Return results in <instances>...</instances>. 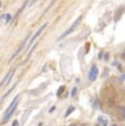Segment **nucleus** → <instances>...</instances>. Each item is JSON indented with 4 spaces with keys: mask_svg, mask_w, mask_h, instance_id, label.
I'll use <instances>...</instances> for the list:
<instances>
[{
    "mask_svg": "<svg viewBox=\"0 0 125 126\" xmlns=\"http://www.w3.org/2000/svg\"><path fill=\"white\" fill-rule=\"evenodd\" d=\"M19 100H20V95H16V98L12 100V102L10 103V105L8 106V109H7V111L4 112L3 114V118H2V123H6L7 121L9 120V118L11 117V115L14 113V111H16V106H18V103H19Z\"/></svg>",
    "mask_w": 125,
    "mask_h": 126,
    "instance_id": "nucleus-1",
    "label": "nucleus"
},
{
    "mask_svg": "<svg viewBox=\"0 0 125 126\" xmlns=\"http://www.w3.org/2000/svg\"><path fill=\"white\" fill-rule=\"evenodd\" d=\"M81 18H82V16H79V18L77 19V20L75 21V22H74L73 25H71L70 28H69L68 30L66 31V32H65V33H62V34L61 36H59V37H58V41H61V40H62V38H65V37H66V36H68L69 34H71V33H73L74 31H75V29H76L77 26L79 25V23H80V21H81Z\"/></svg>",
    "mask_w": 125,
    "mask_h": 126,
    "instance_id": "nucleus-2",
    "label": "nucleus"
},
{
    "mask_svg": "<svg viewBox=\"0 0 125 126\" xmlns=\"http://www.w3.org/2000/svg\"><path fill=\"white\" fill-rule=\"evenodd\" d=\"M98 74H99V70H98V67L97 66H92L89 71V75H88V79L90 81H94L98 77Z\"/></svg>",
    "mask_w": 125,
    "mask_h": 126,
    "instance_id": "nucleus-3",
    "label": "nucleus"
},
{
    "mask_svg": "<svg viewBox=\"0 0 125 126\" xmlns=\"http://www.w3.org/2000/svg\"><path fill=\"white\" fill-rule=\"evenodd\" d=\"M47 24H48V23H44V24H43V25L41 26V28H40V29H38V30L36 31V33H35V34L32 36V38H31V41H30V42H29V46H30V45H32V44H33V42H34V41L36 40V38L38 37V36H40L41 34H42V32L45 30V28H46V26H47Z\"/></svg>",
    "mask_w": 125,
    "mask_h": 126,
    "instance_id": "nucleus-4",
    "label": "nucleus"
},
{
    "mask_svg": "<svg viewBox=\"0 0 125 126\" xmlns=\"http://www.w3.org/2000/svg\"><path fill=\"white\" fill-rule=\"evenodd\" d=\"M12 75H13V71L11 70V71H9L8 74H7L6 76H4V78L1 80V82H0V88H2L4 83H8V82L10 81V79L12 78Z\"/></svg>",
    "mask_w": 125,
    "mask_h": 126,
    "instance_id": "nucleus-5",
    "label": "nucleus"
},
{
    "mask_svg": "<svg viewBox=\"0 0 125 126\" xmlns=\"http://www.w3.org/2000/svg\"><path fill=\"white\" fill-rule=\"evenodd\" d=\"M28 40H29V36H28V37H26V38H25V40H24V42H23V43H22V45H21V46H20V48H19V49H18V50H16V53H14V54H13V56H12V57H11V60H12V59H13V58H14V57H16V55H19V54H20V52H21V50H22V49H23V48H24V46L26 45V41H28Z\"/></svg>",
    "mask_w": 125,
    "mask_h": 126,
    "instance_id": "nucleus-6",
    "label": "nucleus"
},
{
    "mask_svg": "<svg viewBox=\"0 0 125 126\" xmlns=\"http://www.w3.org/2000/svg\"><path fill=\"white\" fill-rule=\"evenodd\" d=\"M99 122L102 124V126H107V124H108V120L104 116H99Z\"/></svg>",
    "mask_w": 125,
    "mask_h": 126,
    "instance_id": "nucleus-7",
    "label": "nucleus"
},
{
    "mask_svg": "<svg viewBox=\"0 0 125 126\" xmlns=\"http://www.w3.org/2000/svg\"><path fill=\"white\" fill-rule=\"evenodd\" d=\"M74 110H75V109H74V108H73V106H70V108H69V109H68V110H67V113H66V114H65V116H68V115H69V114H70V113H71V112H73V111H74Z\"/></svg>",
    "mask_w": 125,
    "mask_h": 126,
    "instance_id": "nucleus-8",
    "label": "nucleus"
},
{
    "mask_svg": "<svg viewBox=\"0 0 125 126\" xmlns=\"http://www.w3.org/2000/svg\"><path fill=\"white\" fill-rule=\"evenodd\" d=\"M76 91H77V89H76V88H74V89H73V91H71V95H73V96H75Z\"/></svg>",
    "mask_w": 125,
    "mask_h": 126,
    "instance_id": "nucleus-9",
    "label": "nucleus"
},
{
    "mask_svg": "<svg viewBox=\"0 0 125 126\" xmlns=\"http://www.w3.org/2000/svg\"><path fill=\"white\" fill-rule=\"evenodd\" d=\"M12 126H19V123H18V121H14V122L12 123Z\"/></svg>",
    "mask_w": 125,
    "mask_h": 126,
    "instance_id": "nucleus-10",
    "label": "nucleus"
},
{
    "mask_svg": "<svg viewBox=\"0 0 125 126\" xmlns=\"http://www.w3.org/2000/svg\"><path fill=\"white\" fill-rule=\"evenodd\" d=\"M36 1H37V0H31V2H30V6H32V4H34Z\"/></svg>",
    "mask_w": 125,
    "mask_h": 126,
    "instance_id": "nucleus-11",
    "label": "nucleus"
},
{
    "mask_svg": "<svg viewBox=\"0 0 125 126\" xmlns=\"http://www.w3.org/2000/svg\"><path fill=\"white\" fill-rule=\"evenodd\" d=\"M121 80H125V74H124V75H122V77H121Z\"/></svg>",
    "mask_w": 125,
    "mask_h": 126,
    "instance_id": "nucleus-12",
    "label": "nucleus"
},
{
    "mask_svg": "<svg viewBox=\"0 0 125 126\" xmlns=\"http://www.w3.org/2000/svg\"><path fill=\"white\" fill-rule=\"evenodd\" d=\"M123 57H125V52L123 53Z\"/></svg>",
    "mask_w": 125,
    "mask_h": 126,
    "instance_id": "nucleus-13",
    "label": "nucleus"
},
{
    "mask_svg": "<svg viewBox=\"0 0 125 126\" xmlns=\"http://www.w3.org/2000/svg\"><path fill=\"white\" fill-rule=\"evenodd\" d=\"M112 126H116V125H112Z\"/></svg>",
    "mask_w": 125,
    "mask_h": 126,
    "instance_id": "nucleus-14",
    "label": "nucleus"
},
{
    "mask_svg": "<svg viewBox=\"0 0 125 126\" xmlns=\"http://www.w3.org/2000/svg\"><path fill=\"white\" fill-rule=\"evenodd\" d=\"M71 126H75V125H71Z\"/></svg>",
    "mask_w": 125,
    "mask_h": 126,
    "instance_id": "nucleus-15",
    "label": "nucleus"
},
{
    "mask_svg": "<svg viewBox=\"0 0 125 126\" xmlns=\"http://www.w3.org/2000/svg\"><path fill=\"white\" fill-rule=\"evenodd\" d=\"M124 113H125V112H124ZM124 118H125V116H124Z\"/></svg>",
    "mask_w": 125,
    "mask_h": 126,
    "instance_id": "nucleus-16",
    "label": "nucleus"
}]
</instances>
